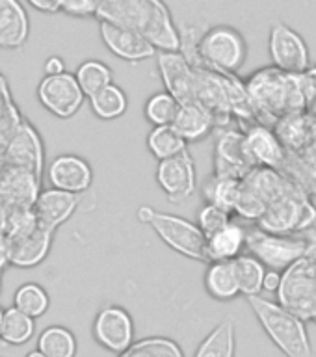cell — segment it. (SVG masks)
Instances as JSON below:
<instances>
[{
    "label": "cell",
    "mask_w": 316,
    "mask_h": 357,
    "mask_svg": "<svg viewBox=\"0 0 316 357\" xmlns=\"http://www.w3.org/2000/svg\"><path fill=\"white\" fill-rule=\"evenodd\" d=\"M95 19L136 30L158 52L181 50V32L164 0H99Z\"/></svg>",
    "instance_id": "obj_1"
},
{
    "label": "cell",
    "mask_w": 316,
    "mask_h": 357,
    "mask_svg": "<svg viewBox=\"0 0 316 357\" xmlns=\"http://www.w3.org/2000/svg\"><path fill=\"white\" fill-rule=\"evenodd\" d=\"M246 91L250 102L259 117V123L268 125L270 119L278 125L281 117L298 114L307 105L306 73L289 75L278 67L268 66L251 73L246 78Z\"/></svg>",
    "instance_id": "obj_2"
},
{
    "label": "cell",
    "mask_w": 316,
    "mask_h": 357,
    "mask_svg": "<svg viewBox=\"0 0 316 357\" xmlns=\"http://www.w3.org/2000/svg\"><path fill=\"white\" fill-rule=\"evenodd\" d=\"M246 300L262 331L285 357H316L303 318L296 317L279 301L262 296H251Z\"/></svg>",
    "instance_id": "obj_3"
},
{
    "label": "cell",
    "mask_w": 316,
    "mask_h": 357,
    "mask_svg": "<svg viewBox=\"0 0 316 357\" xmlns=\"http://www.w3.org/2000/svg\"><path fill=\"white\" fill-rule=\"evenodd\" d=\"M136 218L147 227L153 229L162 244H166L172 251L186 257V259H192V261L209 264L206 236L197 227V223L177 216V214H172V212L156 211L155 206L149 205L140 206L136 211Z\"/></svg>",
    "instance_id": "obj_4"
},
{
    "label": "cell",
    "mask_w": 316,
    "mask_h": 357,
    "mask_svg": "<svg viewBox=\"0 0 316 357\" xmlns=\"http://www.w3.org/2000/svg\"><path fill=\"white\" fill-rule=\"evenodd\" d=\"M200 63L220 75H236L248 60V41L229 24L209 26L200 39Z\"/></svg>",
    "instance_id": "obj_5"
},
{
    "label": "cell",
    "mask_w": 316,
    "mask_h": 357,
    "mask_svg": "<svg viewBox=\"0 0 316 357\" xmlns=\"http://www.w3.org/2000/svg\"><path fill=\"white\" fill-rule=\"evenodd\" d=\"M316 206L300 188L290 184L289 188L273 197L257 225L264 231L279 234H303L315 225Z\"/></svg>",
    "instance_id": "obj_6"
},
{
    "label": "cell",
    "mask_w": 316,
    "mask_h": 357,
    "mask_svg": "<svg viewBox=\"0 0 316 357\" xmlns=\"http://www.w3.org/2000/svg\"><path fill=\"white\" fill-rule=\"evenodd\" d=\"M246 253H250L268 270L283 273L307 255L306 234H279L264 231L259 225L248 227Z\"/></svg>",
    "instance_id": "obj_7"
},
{
    "label": "cell",
    "mask_w": 316,
    "mask_h": 357,
    "mask_svg": "<svg viewBox=\"0 0 316 357\" xmlns=\"http://www.w3.org/2000/svg\"><path fill=\"white\" fill-rule=\"evenodd\" d=\"M278 301L306 322L316 320V262L303 257L285 270Z\"/></svg>",
    "instance_id": "obj_8"
},
{
    "label": "cell",
    "mask_w": 316,
    "mask_h": 357,
    "mask_svg": "<svg viewBox=\"0 0 316 357\" xmlns=\"http://www.w3.org/2000/svg\"><path fill=\"white\" fill-rule=\"evenodd\" d=\"M268 52L272 66L278 67L279 71L289 75H303L311 69V54L307 41L294 28L281 21H276L270 26Z\"/></svg>",
    "instance_id": "obj_9"
},
{
    "label": "cell",
    "mask_w": 316,
    "mask_h": 357,
    "mask_svg": "<svg viewBox=\"0 0 316 357\" xmlns=\"http://www.w3.org/2000/svg\"><path fill=\"white\" fill-rule=\"evenodd\" d=\"M38 99L45 110L58 119H69L84 105V95L75 73L43 77L38 86Z\"/></svg>",
    "instance_id": "obj_10"
},
{
    "label": "cell",
    "mask_w": 316,
    "mask_h": 357,
    "mask_svg": "<svg viewBox=\"0 0 316 357\" xmlns=\"http://www.w3.org/2000/svg\"><path fill=\"white\" fill-rule=\"evenodd\" d=\"M95 342L112 354H123L134 344V320L121 305L103 307L91 326Z\"/></svg>",
    "instance_id": "obj_11"
},
{
    "label": "cell",
    "mask_w": 316,
    "mask_h": 357,
    "mask_svg": "<svg viewBox=\"0 0 316 357\" xmlns=\"http://www.w3.org/2000/svg\"><path fill=\"white\" fill-rule=\"evenodd\" d=\"M156 184L172 203H181L192 197L197 188V169L190 151L158 162Z\"/></svg>",
    "instance_id": "obj_12"
},
{
    "label": "cell",
    "mask_w": 316,
    "mask_h": 357,
    "mask_svg": "<svg viewBox=\"0 0 316 357\" xmlns=\"http://www.w3.org/2000/svg\"><path fill=\"white\" fill-rule=\"evenodd\" d=\"M99 36L112 54L128 63H138L155 58L158 49L149 39L130 28L117 26L112 22L99 21Z\"/></svg>",
    "instance_id": "obj_13"
},
{
    "label": "cell",
    "mask_w": 316,
    "mask_h": 357,
    "mask_svg": "<svg viewBox=\"0 0 316 357\" xmlns=\"http://www.w3.org/2000/svg\"><path fill=\"white\" fill-rule=\"evenodd\" d=\"M244 153L250 164L255 167L278 169L285 164V145L278 132L264 123H255L242 134Z\"/></svg>",
    "instance_id": "obj_14"
},
{
    "label": "cell",
    "mask_w": 316,
    "mask_h": 357,
    "mask_svg": "<svg viewBox=\"0 0 316 357\" xmlns=\"http://www.w3.org/2000/svg\"><path fill=\"white\" fill-rule=\"evenodd\" d=\"M47 178L52 188L80 195L93 184V169L78 155H58L47 167Z\"/></svg>",
    "instance_id": "obj_15"
},
{
    "label": "cell",
    "mask_w": 316,
    "mask_h": 357,
    "mask_svg": "<svg viewBox=\"0 0 316 357\" xmlns=\"http://www.w3.org/2000/svg\"><path fill=\"white\" fill-rule=\"evenodd\" d=\"M156 67L166 91L175 97L181 105L194 102L195 88V69L188 63L181 52H158L156 54Z\"/></svg>",
    "instance_id": "obj_16"
},
{
    "label": "cell",
    "mask_w": 316,
    "mask_h": 357,
    "mask_svg": "<svg viewBox=\"0 0 316 357\" xmlns=\"http://www.w3.org/2000/svg\"><path fill=\"white\" fill-rule=\"evenodd\" d=\"M77 208L78 195L50 188L41 192L36 197L33 216H36V222H38L39 227L54 233L56 229L61 227L77 212Z\"/></svg>",
    "instance_id": "obj_17"
},
{
    "label": "cell",
    "mask_w": 316,
    "mask_h": 357,
    "mask_svg": "<svg viewBox=\"0 0 316 357\" xmlns=\"http://www.w3.org/2000/svg\"><path fill=\"white\" fill-rule=\"evenodd\" d=\"M253 172V166L248 160L242 144V134L223 132L216 142L214 151V175L231 178H246Z\"/></svg>",
    "instance_id": "obj_18"
},
{
    "label": "cell",
    "mask_w": 316,
    "mask_h": 357,
    "mask_svg": "<svg viewBox=\"0 0 316 357\" xmlns=\"http://www.w3.org/2000/svg\"><path fill=\"white\" fill-rule=\"evenodd\" d=\"M248 227L239 222H229L216 233L206 236V255L209 262L225 261L233 262L246 251Z\"/></svg>",
    "instance_id": "obj_19"
},
{
    "label": "cell",
    "mask_w": 316,
    "mask_h": 357,
    "mask_svg": "<svg viewBox=\"0 0 316 357\" xmlns=\"http://www.w3.org/2000/svg\"><path fill=\"white\" fill-rule=\"evenodd\" d=\"M30 36L27 10L19 0H0V49H21Z\"/></svg>",
    "instance_id": "obj_20"
},
{
    "label": "cell",
    "mask_w": 316,
    "mask_h": 357,
    "mask_svg": "<svg viewBox=\"0 0 316 357\" xmlns=\"http://www.w3.org/2000/svg\"><path fill=\"white\" fill-rule=\"evenodd\" d=\"M214 127H216L214 116L206 110L205 106L197 105V102L181 105L177 117L173 121V128L181 134V138L186 144L203 142V139L211 136Z\"/></svg>",
    "instance_id": "obj_21"
},
{
    "label": "cell",
    "mask_w": 316,
    "mask_h": 357,
    "mask_svg": "<svg viewBox=\"0 0 316 357\" xmlns=\"http://www.w3.org/2000/svg\"><path fill=\"white\" fill-rule=\"evenodd\" d=\"M52 234L54 233L39 227L36 223L30 231H27L15 242L13 250H11V262L15 266L22 268H32L39 264L49 253L50 244H52Z\"/></svg>",
    "instance_id": "obj_22"
},
{
    "label": "cell",
    "mask_w": 316,
    "mask_h": 357,
    "mask_svg": "<svg viewBox=\"0 0 316 357\" xmlns=\"http://www.w3.org/2000/svg\"><path fill=\"white\" fill-rule=\"evenodd\" d=\"M203 284H205L206 294L216 301H233L240 296L233 262H209L205 275H203Z\"/></svg>",
    "instance_id": "obj_23"
},
{
    "label": "cell",
    "mask_w": 316,
    "mask_h": 357,
    "mask_svg": "<svg viewBox=\"0 0 316 357\" xmlns=\"http://www.w3.org/2000/svg\"><path fill=\"white\" fill-rule=\"evenodd\" d=\"M236 329L233 320H222L205 339L201 340L194 357H234Z\"/></svg>",
    "instance_id": "obj_24"
},
{
    "label": "cell",
    "mask_w": 316,
    "mask_h": 357,
    "mask_svg": "<svg viewBox=\"0 0 316 357\" xmlns=\"http://www.w3.org/2000/svg\"><path fill=\"white\" fill-rule=\"evenodd\" d=\"M233 268L236 273V281H239L240 294L246 298L261 296L264 290V278H266L268 268L250 253H242L239 259H234Z\"/></svg>",
    "instance_id": "obj_25"
},
{
    "label": "cell",
    "mask_w": 316,
    "mask_h": 357,
    "mask_svg": "<svg viewBox=\"0 0 316 357\" xmlns=\"http://www.w3.org/2000/svg\"><path fill=\"white\" fill-rule=\"evenodd\" d=\"M38 350L47 357H75L78 350L77 337L66 326H49L39 333Z\"/></svg>",
    "instance_id": "obj_26"
},
{
    "label": "cell",
    "mask_w": 316,
    "mask_h": 357,
    "mask_svg": "<svg viewBox=\"0 0 316 357\" xmlns=\"http://www.w3.org/2000/svg\"><path fill=\"white\" fill-rule=\"evenodd\" d=\"M89 108L103 121H114L127 112L128 108V97L117 84H110L89 97Z\"/></svg>",
    "instance_id": "obj_27"
},
{
    "label": "cell",
    "mask_w": 316,
    "mask_h": 357,
    "mask_svg": "<svg viewBox=\"0 0 316 357\" xmlns=\"http://www.w3.org/2000/svg\"><path fill=\"white\" fill-rule=\"evenodd\" d=\"M147 149L156 160H167L173 156L181 155L184 151H188V144L181 138V134L173 128V125L167 127H153L147 134Z\"/></svg>",
    "instance_id": "obj_28"
},
{
    "label": "cell",
    "mask_w": 316,
    "mask_h": 357,
    "mask_svg": "<svg viewBox=\"0 0 316 357\" xmlns=\"http://www.w3.org/2000/svg\"><path fill=\"white\" fill-rule=\"evenodd\" d=\"M240 190H242L240 178L212 175L206 178L205 186H203V197H205V203H214V205L222 206L234 214V205L239 201Z\"/></svg>",
    "instance_id": "obj_29"
},
{
    "label": "cell",
    "mask_w": 316,
    "mask_h": 357,
    "mask_svg": "<svg viewBox=\"0 0 316 357\" xmlns=\"http://www.w3.org/2000/svg\"><path fill=\"white\" fill-rule=\"evenodd\" d=\"M80 88H82L86 97H93L95 93H99L100 89L114 84V73L105 61L100 60H86L77 67L75 71Z\"/></svg>",
    "instance_id": "obj_30"
},
{
    "label": "cell",
    "mask_w": 316,
    "mask_h": 357,
    "mask_svg": "<svg viewBox=\"0 0 316 357\" xmlns=\"http://www.w3.org/2000/svg\"><path fill=\"white\" fill-rule=\"evenodd\" d=\"M181 102L170 91H156L145 100L144 116L153 127H167L173 125L179 114Z\"/></svg>",
    "instance_id": "obj_31"
},
{
    "label": "cell",
    "mask_w": 316,
    "mask_h": 357,
    "mask_svg": "<svg viewBox=\"0 0 316 357\" xmlns=\"http://www.w3.org/2000/svg\"><path fill=\"white\" fill-rule=\"evenodd\" d=\"M13 307L32 318H41L49 311V292L39 283H22L13 294Z\"/></svg>",
    "instance_id": "obj_32"
},
{
    "label": "cell",
    "mask_w": 316,
    "mask_h": 357,
    "mask_svg": "<svg viewBox=\"0 0 316 357\" xmlns=\"http://www.w3.org/2000/svg\"><path fill=\"white\" fill-rule=\"evenodd\" d=\"M36 335V318L28 317L15 307L4 311V328H2V340L11 346L27 344Z\"/></svg>",
    "instance_id": "obj_33"
},
{
    "label": "cell",
    "mask_w": 316,
    "mask_h": 357,
    "mask_svg": "<svg viewBox=\"0 0 316 357\" xmlns=\"http://www.w3.org/2000/svg\"><path fill=\"white\" fill-rule=\"evenodd\" d=\"M119 357H184L183 350L172 339L164 337H149V339L134 342L127 351L119 354Z\"/></svg>",
    "instance_id": "obj_34"
},
{
    "label": "cell",
    "mask_w": 316,
    "mask_h": 357,
    "mask_svg": "<svg viewBox=\"0 0 316 357\" xmlns=\"http://www.w3.org/2000/svg\"><path fill=\"white\" fill-rule=\"evenodd\" d=\"M17 128H19V116H17L13 102H11L8 82L0 73V144L2 142L10 144L11 136H15Z\"/></svg>",
    "instance_id": "obj_35"
},
{
    "label": "cell",
    "mask_w": 316,
    "mask_h": 357,
    "mask_svg": "<svg viewBox=\"0 0 316 357\" xmlns=\"http://www.w3.org/2000/svg\"><path fill=\"white\" fill-rule=\"evenodd\" d=\"M233 222V212L225 211L222 206L214 205V203H203V206L197 212V227L205 233V236L216 233L218 229Z\"/></svg>",
    "instance_id": "obj_36"
},
{
    "label": "cell",
    "mask_w": 316,
    "mask_h": 357,
    "mask_svg": "<svg viewBox=\"0 0 316 357\" xmlns=\"http://www.w3.org/2000/svg\"><path fill=\"white\" fill-rule=\"evenodd\" d=\"M97 8H99V0H60L61 13L69 17H78V19L95 17Z\"/></svg>",
    "instance_id": "obj_37"
},
{
    "label": "cell",
    "mask_w": 316,
    "mask_h": 357,
    "mask_svg": "<svg viewBox=\"0 0 316 357\" xmlns=\"http://www.w3.org/2000/svg\"><path fill=\"white\" fill-rule=\"evenodd\" d=\"M43 71H45V77L61 75V73H66V63H63V60H61L60 56H49L47 61H45Z\"/></svg>",
    "instance_id": "obj_38"
},
{
    "label": "cell",
    "mask_w": 316,
    "mask_h": 357,
    "mask_svg": "<svg viewBox=\"0 0 316 357\" xmlns=\"http://www.w3.org/2000/svg\"><path fill=\"white\" fill-rule=\"evenodd\" d=\"M33 10L41 13H58L60 11V0H27Z\"/></svg>",
    "instance_id": "obj_39"
},
{
    "label": "cell",
    "mask_w": 316,
    "mask_h": 357,
    "mask_svg": "<svg viewBox=\"0 0 316 357\" xmlns=\"http://www.w3.org/2000/svg\"><path fill=\"white\" fill-rule=\"evenodd\" d=\"M281 278L283 273L276 272V270H268L266 278H264V290L266 292H279V287H281Z\"/></svg>",
    "instance_id": "obj_40"
},
{
    "label": "cell",
    "mask_w": 316,
    "mask_h": 357,
    "mask_svg": "<svg viewBox=\"0 0 316 357\" xmlns=\"http://www.w3.org/2000/svg\"><path fill=\"white\" fill-rule=\"evenodd\" d=\"M4 311L6 309L0 307V340H2V328H4Z\"/></svg>",
    "instance_id": "obj_41"
},
{
    "label": "cell",
    "mask_w": 316,
    "mask_h": 357,
    "mask_svg": "<svg viewBox=\"0 0 316 357\" xmlns=\"http://www.w3.org/2000/svg\"><path fill=\"white\" fill-rule=\"evenodd\" d=\"M27 357H47V356H45V354H41V351H39L38 348H36V350L30 351V354H28Z\"/></svg>",
    "instance_id": "obj_42"
}]
</instances>
